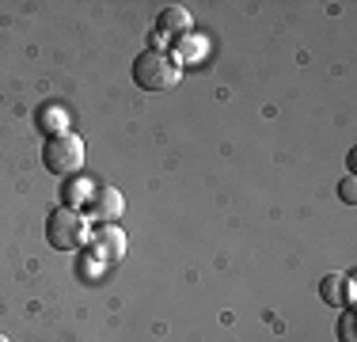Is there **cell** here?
Here are the masks:
<instances>
[{"instance_id": "4", "label": "cell", "mask_w": 357, "mask_h": 342, "mask_svg": "<svg viewBox=\"0 0 357 342\" xmlns=\"http://www.w3.org/2000/svg\"><path fill=\"white\" fill-rule=\"evenodd\" d=\"M88 209H91V221L114 225V221H122V213H126V198H122V191H114V186H96Z\"/></svg>"}, {"instance_id": "6", "label": "cell", "mask_w": 357, "mask_h": 342, "mask_svg": "<svg viewBox=\"0 0 357 342\" xmlns=\"http://www.w3.org/2000/svg\"><path fill=\"white\" fill-rule=\"evenodd\" d=\"M96 247L103 251V259H110V262L122 259V255H126V232L118 225H103L96 232Z\"/></svg>"}, {"instance_id": "12", "label": "cell", "mask_w": 357, "mask_h": 342, "mask_svg": "<svg viewBox=\"0 0 357 342\" xmlns=\"http://www.w3.org/2000/svg\"><path fill=\"white\" fill-rule=\"evenodd\" d=\"M0 342H12V339H8V335H0Z\"/></svg>"}, {"instance_id": "11", "label": "cell", "mask_w": 357, "mask_h": 342, "mask_svg": "<svg viewBox=\"0 0 357 342\" xmlns=\"http://www.w3.org/2000/svg\"><path fill=\"white\" fill-rule=\"evenodd\" d=\"M38 122H42V126L57 122V130H65V110H57V107H46V110L38 114Z\"/></svg>"}, {"instance_id": "7", "label": "cell", "mask_w": 357, "mask_h": 342, "mask_svg": "<svg viewBox=\"0 0 357 342\" xmlns=\"http://www.w3.org/2000/svg\"><path fill=\"white\" fill-rule=\"evenodd\" d=\"M190 31V12L186 8H167L164 15H160V34H175V38H183V34Z\"/></svg>"}, {"instance_id": "8", "label": "cell", "mask_w": 357, "mask_h": 342, "mask_svg": "<svg viewBox=\"0 0 357 342\" xmlns=\"http://www.w3.org/2000/svg\"><path fill=\"white\" fill-rule=\"evenodd\" d=\"M91 194H96L91 179H76V175H69V183H65V205H69V209H76V205H88Z\"/></svg>"}, {"instance_id": "5", "label": "cell", "mask_w": 357, "mask_h": 342, "mask_svg": "<svg viewBox=\"0 0 357 342\" xmlns=\"http://www.w3.org/2000/svg\"><path fill=\"white\" fill-rule=\"evenodd\" d=\"M354 278L350 274H327V278L319 281V297H323V304L327 308H350L354 301Z\"/></svg>"}, {"instance_id": "2", "label": "cell", "mask_w": 357, "mask_h": 342, "mask_svg": "<svg viewBox=\"0 0 357 342\" xmlns=\"http://www.w3.org/2000/svg\"><path fill=\"white\" fill-rule=\"evenodd\" d=\"M42 164H46V171H50V175H57V179L76 175V171L84 168V141L73 130L50 133L46 144H42Z\"/></svg>"}, {"instance_id": "9", "label": "cell", "mask_w": 357, "mask_h": 342, "mask_svg": "<svg viewBox=\"0 0 357 342\" xmlns=\"http://www.w3.org/2000/svg\"><path fill=\"white\" fill-rule=\"evenodd\" d=\"M338 342H357V335H354V308H338Z\"/></svg>"}, {"instance_id": "10", "label": "cell", "mask_w": 357, "mask_h": 342, "mask_svg": "<svg viewBox=\"0 0 357 342\" xmlns=\"http://www.w3.org/2000/svg\"><path fill=\"white\" fill-rule=\"evenodd\" d=\"M338 198H342L346 205H354V202H357V179H354V175H346V179H342V186H338Z\"/></svg>"}, {"instance_id": "1", "label": "cell", "mask_w": 357, "mask_h": 342, "mask_svg": "<svg viewBox=\"0 0 357 342\" xmlns=\"http://www.w3.org/2000/svg\"><path fill=\"white\" fill-rule=\"evenodd\" d=\"M178 76H183V68L172 54H164V50H144L137 54V61H133V84H137L141 91H167L178 84Z\"/></svg>"}, {"instance_id": "3", "label": "cell", "mask_w": 357, "mask_h": 342, "mask_svg": "<svg viewBox=\"0 0 357 342\" xmlns=\"http://www.w3.org/2000/svg\"><path fill=\"white\" fill-rule=\"evenodd\" d=\"M91 236L88 221L80 217V209H69V205H57L54 213L46 217V239L50 247H57V251H76V247H84Z\"/></svg>"}]
</instances>
